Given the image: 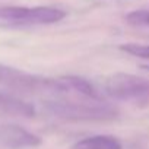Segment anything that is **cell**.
Here are the masks:
<instances>
[{
  "label": "cell",
  "mask_w": 149,
  "mask_h": 149,
  "mask_svg": "<svg viewBox=\"0 0 149 149\" xmlns=\"http://www.w3.org/2000/svg\"><path fill=\"white\" fill-rule=\"evenodd\" d=\"M0 84L18 92H66L67 88L58 81L40 78L19 69L0 63Z\"/></svg>",
  "instance_id": "1"
},
{
  "label": "cell",
  "mask_w": 149,
  "mask_h": 149,
  "mask_svg": "<svg viewBox=\"0 0 149 149\" xmlns=\"http://www.w3.org/2000/svg\"><path fill=\"white\" fill-rule=\"evenodd\" d=\"M47 110L64 120L73 121H105L118 116V111L107 104H76V102H47Z\"/></svg>",
  "instance_id": "2"
},
{
  "label": "cell",
  "mask_w": 149,
  "mask_h": 149,
  "mask_svg": "<svg viewBox=\"0 0 149 149\" xmlns=\"http://www.w3.org/2000/svg\"><path fill=\"white\" fill-rule=\"evenodd\" d=\"M107 94L118 101L149 104V81L130 73H114L107 81Z\"/></svg>",
  "instance_id": "3"
},
{
  "label": "cell",
  "mask_w": 149,
  "mask_h": 149,
  "mask_svg": "<svg viewBox=\"0 0 149 149\" xmlns=\"http://www.w3.org/2000/svg\"><path fill=\"white\" fill-rule=\"evenodd\" d=\"M41 137L18 124H0V148L25 149L41 145Z\"/></svg>",
  "instance_id": "4"
},
{
  "label": "cell",
  "mask_w": 149,
  "mask_h": 149,
  "mask_svg": "<svg viewBox=\"0 0 149 149\" xmlns=\"http://www.w3.org/2000/svg\"><path fill=\"white\" fill-rule=\"evenodd\" d=\"M0 111L10 116L26 117V118H31L35 116V108L32 104L6 92H0Z\"/></svg>",
  "instance_id": "5"
},
{
  "label": "cell",
  "mask_w": 149,
  "mask_h": 149,
  "mask_svg": "<svg viewBox=\"0 0 149 149\" xmlns=\"http://www.w3.org/2000/svg\"><path fill=\"white\" fill-rule=\"evenodd\" d=\"M72 149H123V145L114 136L98 134L76 142L72 146Z\"/></svg>",
  "instance_id": "6"
},
{
  "label": "cell",
  "mask_w": 149,
  "mask_h": 149,
  "mask_svg": "<svg viewBox=\"0 0 149 149\" xmlns=\"http://www.w3.org/2000/svg\"><path fill=\"white\" fill-rule=\"evenodd\" d=\"M66 18V12L48 8V6H38L31 8L29 10V25H42V24H56Z\"/></svg>",
  "instance_id": "7"
},
{
  "label": "cell",
  "mask_w": 149,
  "mask_h": 149,
  "mask_svg": "<svg viewBox=\"0 0 149 149\" xmlns=\"http://www.w3.org/2000/svg\"><path fill=\"white\" fill-rule=\"evenodd\" d=\"M61 82L66 85L67 89H74L76 92H79V94H82L85 97H89L92 100H100V95H98L97 89L85 78H81V76H66V78H61Z\"/></svg>",
  "instance_id": "8"
},
{
  "label": "cell",
  "mask_w": 149,
  "mask_h": 149,
  "mask_svg": "<svg viewBox=\"0 0 149 149\" xmlns=\"http://www.w3.org/2000/svg\"><path fill=\"white\" fill-rule=\"evenodd\" d=\"M126 22L132 26H149V10H133L126 16Z\"/></svg>",
  "instance_id": "9"
},
{
  "label": "cell",
  "mask_w": 149,
  "mask_h": 149,
  "mask_svg": "<svg viewBox=\"0 0 149 149\" xmlns=\"http://www.w3.org/2000/svg\"><path fill=\"white\" fill-rule=\"evenodd\" d=\"M121 51H126L127 54H132L134 57L140 58H149V44H123L120 45Z\"/></svg>",
  "instance_id": "10"
},
{
  "label": "cell",
  "mask_w": 149,
  "mask_h": 149,
  "mask_svg": "<svg viewBox=\"0 0 149 149\" xmlns=\"http://www.w3.org/2000/svg\"><path fill=\"white\" fill-rule=\"evenodd\" d=\"M140 69H145V70H149V64H145V66H140Z\"/></svg>",
  "instance_id": "11"
}]
</instances>
